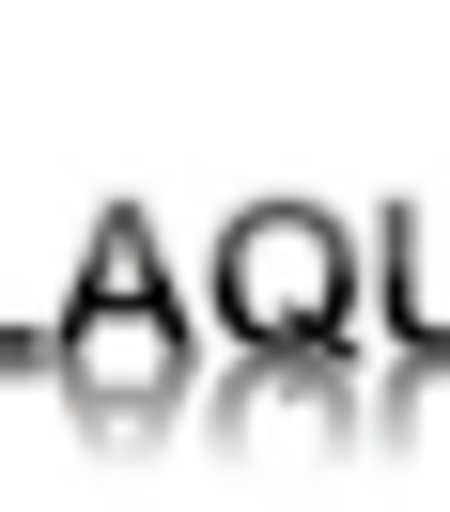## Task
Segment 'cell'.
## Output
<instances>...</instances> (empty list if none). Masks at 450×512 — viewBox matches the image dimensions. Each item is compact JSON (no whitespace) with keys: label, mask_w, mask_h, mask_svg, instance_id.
I'll use <instances>...</instances> for the list:
<instances>
[{"label":"cell","mask_w":450,"mask_h":512,"mask_svg":"<svg viewBox=\"0 0 450 512\" xmlns=\"http://www.w3.org/2000/svg\"><path fill=\"white\" fill-rule=\"evenodd\" d=\"M218 280H233L249 326H311L326 280H342V233H326V218H249V233L218 249Z\"/></svg>","instance_id":"6da1fadb"}]
</instances>
